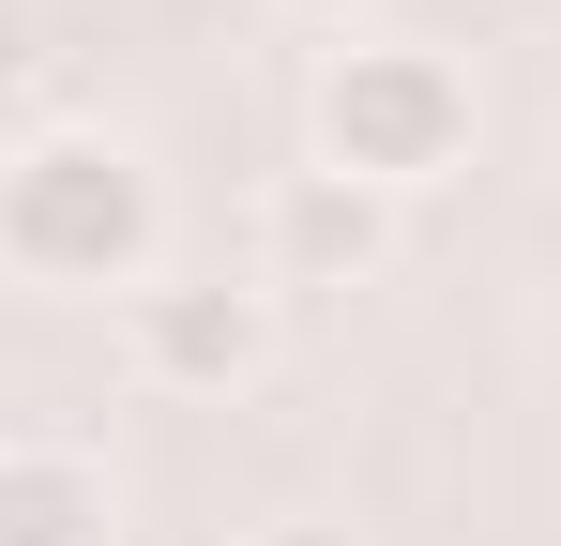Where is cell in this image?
Returning a JSON list of instances; mask_svg holds the SVG:
<instances>
[{
	"mask_svg": "<svg viewBox=\"0 0 561 546\" xmlns=\"http://www.w3.org/2000/svg\"><path fill=\"white\" fill-rule=\"evenodd\" d=\"M228 546H350L334 516H259V532H228Z\"/></svg>",
	"mask_w": 561,
	"mask_h": 546,
	"instance_id": "6",
	"label": "cell"
},
{
	"mask_svg": "<svg viewBox=\"0 0 561 546\" xmlns=\"http://www.w3.org/2000/svg\"><path fill=\"white\" fill-rule=\"evenodd\" d=\"M470 61L456 46H425V31H350L334 61H319V91H304V168L365 182V197H425V182L470 168Z\"/></svg>",
	"mask_w": 561,
	"mask_h": 546,
	"instance_id": "2",
	"label": "cell"
},
{
	"mask_svg": "<svg viewBox=\"0 0 561 546\" xmlns=\"http://www.w3.org/2000/svg\"><path fill=\"white\" fill-rule=\"evenodd\" d=\"M0 546H122V486L77 441H0Z\"/></svg>",
	"mask_w": 561,
	"mask_h": 546,
	"instance_id": "5",
	"label": "cell"
},
{
	"mask_svg": "<svg viewBox=\"0 0 561 546\" xmlns=\"http://www.w3.org/2000/svg\"><path fill=\"white\" fill-rule=\"evenodd\" d=\"M288 15H334V31H350V15H365V0H288Z\"/></svg>",
	"mask_w": 561,
	"mask_h": 546,
	"instance_id": "7",
	"label": "cell"
},
{
	"mask_svg": "<svg viewBox=\"0 0 561 546\" xmlns=\"http://www.w3.org/2000/svg\"><path fill=\"white\" fill-rule=\"evenodd\" d=\"M379 259H394V197H365V182L288 168L259 197V288H365Z\"/></svg>",
	"mask_w": 561,
	"mask_h": 546,
	"instance_id": "4",
	"label": "cell"
},
{
	"mask_svg": "<svg viewBox=\"0 0 561 546\" xmlns=\"http://www.w3.org/2000/svg\"><path fill=\"white\" fill-rule=\"evenodd\" d=\"M122 364L152 395H243L274 364V288L259 273H152L122 304Z\"/></svg>",
	"mask_w": 561,
	"mask_h": 546,
	"instance_id": "3",
	"label": "cell"
},
{
	"mask_svg": "<svg viewBox=\"0 0 561 546\" xmlns=\"http://www.w3.org/2000/svg\"><path fill=\"white\" fill-rule=\"evenodd\" d=\"M0 273L15 288H152L168 273V182L137 168V137L46 122L0 152Z\"/></svg>",
	"mask_w": 561,
	"mask_h": 546,
	"instance_id": "1",
	"label": "cell"
}]
</instances>
